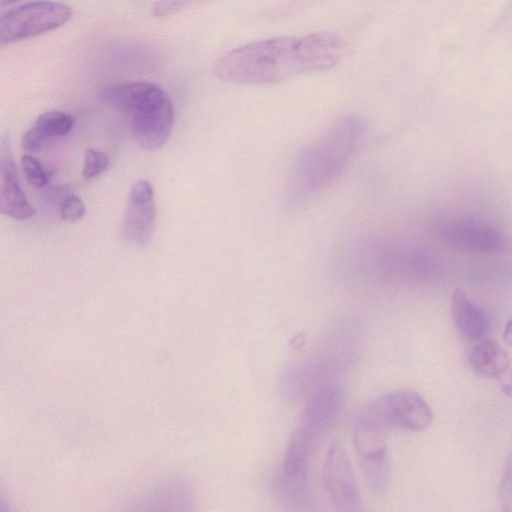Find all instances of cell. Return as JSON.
<instances>
[{"instance_id":"1","label":"cell","mask_w":512,"mask_h":512,"mask_svg":"<svg viewBox=\"0 0 512 512\" xmlns=\"http://www.w3.org/2000/svg\"><path fill=\"white\" fill-rule=\"evenodd\" d=\"M346 43L329 32L282 36L237 47L215 61L213 74L226 82L267 84L328 70L344 58Z\"/></svg>"},{"instance_id":"2","label":"cell","mask_w":512,"mask_h":512,"mask_svg":"<svg viewBox=\"0 0 512 512\" xmlns=\"http://www.w3.org/2000/svg\"><path fill=\"white\" fill-rule=\"evenodd\" d=\"M367 128L363 117L346 115L303 148L287 178L283 207L301 209L336 182L359 151Z\"/></svg>"},{"instance_id":"3","label":"cell","mask_w":512,"mask_h":512,"mask_svg":"<svg viewBox=\"0 0 512 512\" xmlns=\"http://www.w3.org/2000/svg\"><path fill=\"white\" fill-rule=\"evenodd\" d=\"M100 94L128 118L138 146L154 151L166 144L174 127V108L162 88L147 81H131L109 85Z\"/></svg>"},{"instance_id":"4","label":"cell","mask_w":512,"mask_h":512,"mask_svg":"<svg viewBox=\"0 0 512 512\" xmlns=\"http://www.w3.org/2000/svg\"><path fill=\"white\" fill-rule=\"evenodd\" d=\"M340 407L341 394L334 387L312 398L286 447L280 477L307 483L310 458L336 421Z\"/></svg>"},{"instance_id":"5","label":"cell","mask_w":512,"mask_h":512,"mask_svg":"<svg viewBox=\"0 0 512 512\" xmlns=\"http://www.w3.org/2000/svg\"><path fill=\"white\" fill-rule=\"evenodd\" d=\"M432 418V411L421 395L412 391H397L378 397L364 406L356 422L383 430L397 427L417 432L426 430Z\"/></svg>"},{"instance_id":"6","label":"cell","mask_w":512,"mask_h":512,"mask_svg":"<svg viewBox=\"0 0 512 512\" xmlns=\"http://www.w3.org/2000/svg\"><path fill=\"white\" fill-rule=\"evenodd\" d=\"M71 8L56 1H34L3 14L0 18L2 46L31 38L64 25Z\"/></svg>"},{"instance_id":"7","label":"cell","mask_w":512,"mask_h":512,"mask_svg":"<svg viewBox=\"0 0 512 512\" xmlns=\"http://www.w3.org/2000/svg\"><path fill=\"white\" fill-rule=\"evenodd\" d=\"M157 206L154 189L146 180L136 181L128 196L122 232L131 244L146 246L156 228Z\"/></svg>"},{"instance_id":"8","label":"cell","mask_w":512,"mask_h":512,"mask_svg":"<svg viewBox=\"0 0 512 512\" xmlns=\"http://www.w3.org/2000/svg\"><path fill=\"white\" fill-rule=\"evenodd\" d=\"M323 480L331 503L339 511L360 510V495L345 450L332 444L326 455Z\"/></svg>"},{"instance_id":"9","label":"cell","mask_w":512,"mask_h":512,"mask_svg":"<svg viewBox=\"0 0 512 512\" xmlns=\"http://www.w3.org/2000/svg\"><path fill=\"white\" fill-rule=\"evenodd\" d=\"M0 179L1 213L15 220L33 218L35 210L22 190L11 145L7 138H3L0 143Z\"/></svg>"},{"instance_id":"10","label":"cell","mask_w":512,"mask_h":512,"mask_svg":"<svg viewBox=\"0 0 512 512\" xmlns=\"http://www.w3.org/2000/svg\"><path fill=\"white\" fill-rule=\"evenodd\" d=\"M446 241L457 248L477 251H509L512 240L497 229L470 221L451 222L442 227Z\"/></svg>"},{"instance_id":"11","label":"cell","mask_w":512,"mask_h":512,"mask_svg":"<svg viewBox=\"0 0 512 512\" xmlns=\"http://www.w3.org/2000/svg\"><path fill=\"white\" fill-rule=\"evenodd\" d=\"M451 313L458 332L465 339L481 340L489 333L488 316L460 289L453 292Z\"/></svg>"},{"instance_id":"12","label":"cell","mask_w":512,"mask_h":512,"mask_svg":"<svg viewBox=\"0 0 512 512\" xmlns=\"http://www.w3.org/2000/svg\"><path fill=\"white\" fill-rule=\"evenodd\" d=\"M74 126L73 117L63 111H49L41 114L33 127L21 139L22 148L28 152H39L47 139L68 134Z\"/></svg>"},{"instance_id":"13","label":"cell","mask_w":512,"mask_h":512,"mask_svg":"<svg viewBox=\"0 0 512 512\" xmlns=\"http://www.w3.org/2000/svg\"><path fill=\"white\" fill-rule=\"evenodd\" d=\"M467 361L476 374L485 378L500 377L509 367V357L505 350L490 339L471 347L467 352Z\"/></svg>"},{"instance_id":"14","label":"cell","mask_w":512,"mask_h":512,"mask_svg":"<svg viewBox=\"0 0 512 512\" xmlns=\"http://www.w3.org/2000/svg\"><path fill=\"white\" fill-rule=\"evenodd\" d=\"M360 466L369 487L375 492L382 493L390 481V467L387 450L359 456Z\"/></svg>"},{"instance_id":"15","label":"cell","mask_w":512,"mask_h":512,"mask_svg":"<svg viewBox=\"0 0 512 512\" xmlns=\"http://www.w3.org/2000/svg\"><path fill=\"white\" fill-rule=\"evenodd\" d=\"M20 164L27 182L37 188L44 187L50 180V173L43 163L31 154H23Z\"/></svg>"},{"instance_id":"16","label":"cell","mask_w":512,"mask_h":512,"mask_svg":"<svg viewBox=\"0 0 512 512\" xmlns=\"http://www.w3.org/2000/svg\"><path fill=\"white\" fill-rule=\"evenodd\" d=\"M109 165L110 159L106 153L89 148L84 153L82 176L85 179L98 177L108 169Z\"/></svg>"},{"instance_id":"17","label":"cell","mask_w":512,"mask_h":512,"mask_svg":"<svg viewBox=\"0 0 512 512\" xmlns=\"http://www.w3.org/2000/svg\"><path fill=\"white\" fill-rule=\"evenodd\" d=\"M59 213L62 220L77 222L84 217L86 213V206L80 197L70 195L67 196L60 204Z\"/></svg>"},{"instance_id":"18","label":"cell","mask_w":512,"mask_h":512,"mask_svg":"<svg viewBox=\"0 0 512 512\" xmlns=\"http://www.w3.org/2000/svg\"><path fill=\"white\" fill-rule=\"evenodd\" d=\"M499 499L504 511H512V454L507 459L499 486Z\"/></svg>"},{"instance_id":"19","label":"cell","mask_w":512,"mask_h":512,"mask_svg":"<svg viewBox=\"0 0 512 512\" xmlns=\"http://www.w3.org/2000/svg\"><path fill=\"white\" fill-rule=\"evenodd\" d=\"M198 0H159L153 8V14L158 17L171 15L191 5Z\"/></svg>"},{"instance_id":"20","label":"cell","mask_w":512,"mask_h":512,"mask_svg":"<svg viewBox=\"0 0 512 512\" xmlns=\"http://www.w3.org/2000/svg\"><path fill=\"white\" fill-rule=\"evenodd\" d=\"M504 341L508 345H512V318L508 321L504 333H503Z\"/></svg>"},{"instance_id":"21","label":"cell","mask_w":512,"mask_h":512,"mask_svg":"<svg viewBox=\"0 0 512 512\" xmlns=\"http://www.w3.org/2000/svg\"><path fill=\"white\" fill-rule=\"evenodd\" d=\"M15 1H18V0H0L1 5L10 4V3H13Z\"/></svg>"}]
</instances>
